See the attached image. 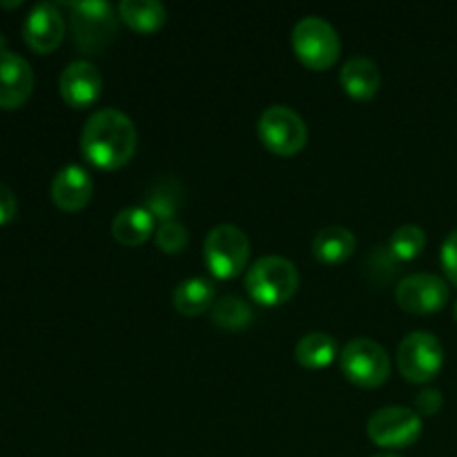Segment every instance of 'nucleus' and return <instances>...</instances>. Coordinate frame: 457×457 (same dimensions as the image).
I'll list each match as a JSON object with an SVG mask.
<instances>
[{"instance_id":"1","label":"nucleus","mask_w":457,"mask_h":457,"mask_svg":"<svg viewBox=\"0 0 457 457\" xmlns=\"http://www.w3.org/2000/svg\"><path fill=\"white\" fill-rule=\"evenodd\" d=\"M137 125L128 114L105 107L85 120L80 132V152L98 170H119L137 152Z\"/></svg>"},{"instance_id":"2","label":"nucleus","mask_w":457,"mask_h":457,"mask_svg":"<svg viewBox=\"0 0 457 457\" xmlns=\"http://www.w3.org/2000/svg\"><path fill=\"white\" fill-rule=\"evenodd\" d=\"M299 288V272L290 259L262 257L245 275V290L259 306L275 308L290 302Z\"/></svg>"},{"instance_id":"3","label":"nucleus","mask_w":457,"mask_h":457,"mask_svg":"<svg viewBox=\"0 0 457 457\" xmlns=\"http://www.w3.org/2000/svg\"><path fill=\"white\" fill-rule=\"evenodd\" d=\"M70 13L74 43L83 54H101L114 43L119 31V13L110 3L103 0L70 3Z\"/></svg>"},{"instance_id":"4","label":"nucleus","mask_w":457,"mask_h":457,"mask_svg":"<svg viewBox=\"0 0 457 457\" xmlns=\"http://www.w3.org/2000/svg\"><path fill=\"white\" fill-rule=\"evenodd\" d=\"M204 259L210 275L217 279H235L245 270L250 259V239L241 228L219 223L204 241Z\"/></svg>"},{"instance_id":"5","label":"nucleus","mask_w":457,"mask_h":457,"mask_svg":"<svg viewBox=\"0 0 457 457\" xmlns=\"http://www.w3.org/2000/svg\"><path fill=\"white\" fill-rule=\"evenodd\" d=\"M293 52L303 67L315 71L330 70L342 54L339 34L328 21L306 16L293 29Z\"/></svg>"},{"instance_id":"6","label":"nucleus","mask_w":457,"mask_h":457,"mask_svg":"<svg viewBox=\"0 0 457 457\" xmlns=\"http://www.w3.org/2000/svg\"><path fill=\"white\" fill-rule=\"evenodd\" d=\"M344 378L360 388H379L391 375L388 353L369 337L351 339L339 353Z\"/></svg>"},{"instance_id":"7","label":"nucleus","mask_w":457,"mask_h":457,"mask_svg":"<svg viewBox=\"0 0 457 457\" xmlns=\"http://www.w3.org/2000/svg\"><path fill=\"white\" fill-rule=\"evenodd\" d=\"M263 147L277 156H295L306 147V120L286 105H270L263 110L257 123Z\"/></svg>"},{"instance_id":"8","label":"nucleus","mask_w":457,"mask_h":457,"mask_svg":"<svg viewBox=\"0 0 457 457\" xmlns=\"http://www.w3.org/2000/svg\"><path fill=\"white\" fill-rule=\"evenodd\" d=\"M445 364L440 339L427 330H415L402 339L397 348V369L411 384H427L437 378Z\"/></svg>"},{"instance_id":"9","label":"nucleus","mask_w":457,"mask_h":457,"mask_svg":"<svg viewBox=\"0 0 457 457\" xmlns=\"http://www.w3.org/2000/svg\"><path fill=\"white\" fill-rule=\"evenodd\" d=\"M422 436V418L406 406H384L369 420V437L388 451L409 449Z\"/></svg>"},{"instance_id":"10","label":"nucleus","mask_w":457,"mask_h":457,"mask_svg":"<svg viewBox=\"0 0 457 457\" xmlns=\"http://www.w3.org/2000/svg\"><path fill=\"white\" fill-rule=\"evenodd\" d=\"M395 299L402 311L411 315H431L445 308L449 302V286L442 277L418 272L409 275L397 284Z\"/></svg>"},{"instance_id":"11","label":"nucleus","mask_w":457,"mask_h":457,"mask_svg":"<svg viewBox=\"0 0 457 457\" xmlns=\"http://www.w3.org/2000/svg\"><path fill=\"white\" fill-rule=\"evenodd\" d=\"M65 18L54 3H38L29 9L22 25V38L36 54H52L65 38Z\"/></svg>"},{"instance_id":"12","label":"nucleus","mask_w":457,"mask_h":457,"mask_svg":"<svg viewBox=\"0 0 457 457\" xmlns=\"http://www.w3.org/2000/svg\"><path fill=\"white\" fill-rule=\"evenodd\" d=\"M62 101L74 110L92 107L103 94V74L89 61H74L62 70L58 79Z\"/></svg>"},{"instance_id":"13","label":"nucleus","mask_w":457,"mask_h":457,"mask_svg":"<svg viewBox=\"0 0 457 457\" xmlns=\"http://www.w3.org/2000/svg\"><path fill=\"white\" fill-rule=\"evenodd\" d=\"M34 92V71L16 52L0 49V110H18Z\"/></svg>"},{"instance_id":"14","label":"nucleus","mask_w":457,"mask_h":457,"mask_svg":"<svg viewBox=\"0 0 457 457\" xmlns=\"http://www.w3.org/2000/svg\"><path fill=\"white\" fill-rule=\"evenodd\" d=\"M52 195L54 205L62 212H80L87 208L94 195V183L92 177L85 168L80 165H65L61 172L54 177L52 181Z\"/></svg>"},{"instance_id":"15","label":"nucleus","mask_w":457,"mask_h":457,"mask_svg":"<svg viewBox=\"0 0 457 457\" xmlns=\"http://www.w3.org/2000/svg\"><path fill=\"white\" fill-rule=\"evenodd\" d=\"M339 83H342L344 92L355 101H370L378 96L382 74L370 58L353 56L344 62L342 71H339Z\"/></svg>"},{"instance_id":"16","label":"nucleus","mask_w":457,"mask_h":457,"mask_svg":"<svg viewBox=\"0 0 457 457\" xmlns=\"http://www.w3.org/2000/svg\"><path fill=\"white\" fill-rule=\"evenodd\" d=\"M156 232V219L143 205H129L120 210L112 221V235L120 245L138 248Z\"/></svg>"},{"instance_id":"17","label":"nucleus","mask_w":457,"mask_h":457,"mask_svg":"<svg viewBox=\"0 0 457 457\" xmlns=\"http://www.w3.org/2000/svg\"><path fill=\"white\" fill-rule=\"evenodd\" d=\"M357 248V239L348 228L326 226L312 239V254L324 266H339L353 257Z\"/></svg>"},{"instance_id":"18","label":"nucleus","mask_w":457,"mask_h":457,"mask_svg":"<svg viewBox=\"0 0 457 457\" xmlns=\"http://www.w3.org/2000/svg\"><path fill=\"white\" fill-rule=\"evenodd\" d=\"M217 299V288L205 277H192V279L181 281L172 295V303L177 312L183 317H199L214 306Z\"/></svg>"},{"instance_id":"19","label":"nucleus","mask_w":457,"mask_h":457,"mask_svg":"<svg viewBox=\"0 0 457 457\" xmlns=\"http://www.w3.org/2000/svg\"><path fill=\"white\" fill-rule=\"evenodd\" d=\"M183 204V187L181 183L174 177H163L156 179L150 186V190L145 192V201H143V208L156 219V223L174 221L177 212L181 210Z\"/></svg>"},{"instance_id":"20","label":"nucleus","mask_w":457,"mask_h":457,"mask_svg":"<svg viewBox=\"0 0 457 457\" xmlns=\"http://www.w3.org/2000/svg\"><path fill=\"white\" fill-rule=\"evenodd\" d=\"M119 21H123L137 34H154L165 25V4L156 0H123L119 3Z\"/></svg>"},{"instance_id":"21","label":"nucleus","mask_w":457,"mask_h":457,"mask_svg":"<svg viewBox=\"0 0 457 457\" xmlns=\"http://www.w3.org/2000/svg\"><path fill=\"white\" fill-rule=\"evenodd\" d=\"M295 360L308 370L328 369L337 360V342L326 333H308L295 346Z\"/></svg>"},{"instance_id":"22","label":"nucleus","mask_w":457,"mask_h":457,"mask_svg":"<svg viewBox=\"0 0 457 457\" xmlns=\"http://www.w3.org/2000/svg\"><path fill=\"white\" fill-rule=\"evenodd\" d=\"M254 311L245 299L237 297V295H228V297L219 299L212 306V324L226 330H241L245 326L253 324Z\"/></svg>"},{"instance_id":"23","label":"nucleus","mask_w":457,"mask_h":457,"mask_svg":"<svg viewBox=\"0 0 457 457\" xmlns=\"http://www.w3.org/2000/svg\"><path fill=\"white\" fill-rule=\"evenodd\" d=\"M424 245H427V232L415 223H406L397 228L388 239V254L400 263L413 262L422 254Z\"/></svg>"},{"instance_id":"24","label":"nucleus","mask_w":457,"mask_h":457,"mask_svg":"<svg viewBox=\"0 0 457 457\" xmlns=\"http://www.w3.org/2000/svg\"><path fill=\"white\" fill-rule=\"evenodd\" d=\"M156 237V245H159L161 253L165 254H179L186 250L187 245V230L186 226H183L181 221H165V223H159V228H156L154 232Z\"/></svg>"},{"instance_id":"25","label":"nucleus","mask_w":457,"mask_h":457,"mask_svg":"<svg viewBox=\"0 0 457 457\" xmlns=\"http://www.w3.org/2000/svg\"><path fill=\"white\" fill-rule=\"evenodd\" d=\"M442 268H445V275L451 284L457 286V230L451 232L449 237L442 244Z\"/></svg>"},{"instance_id":"26","label":"nucleus","mask_w":457,"mask_h":457,"mask_svg":"<svg viewBox=\"0 0 457 457\" xmlns=\"http://www.w3.org/2000/svg\"><path fill=\"white\" fill-rule=\"evenodd\" d=\"M442 404H445V397H442V393L437 388H424L415 397V409L422 415H436L442 409Z\"/></svg>"},{"instance_id":"27","label":"nucleus","mask_w":457,"mask_h":457,"mask_svg":"<svg viewBox=\"0 0 457 457\" xmlns=\"http://www.w3.org/2000/svg\"><path fill=\"white\" fill-rule=\"evenodd\" d=\"M18 212V201L13 196L12 187H7L4 183H0V226L13 221Z\"/></svg>"},{"instance_id":"28","label":"nucleus","mask_w":457,"mask_h":457,"mask_svg":"<svg viewBox=\"0 0 457 457\" xmlns=\"http://www.w3.org/2000/svg\"><path fill=\"white\" fill-rule=\"evenodd\" d=\"M373 457H402V455H395V453H379V455H373Z\"/></svg>"},{"instance_id":"29","label":"nucleus","mask_w":457,"mask_h":457,"mask_svg":"<svg viewBox=\"0 0 457 457\" xmlns=\"http://www.w3.org/2000/svg\"><path fill=\"white\" fill-rule=\"evenodd\" d=\"M455 321H457V302H455Z\"/></svg>"}]
</instances>
